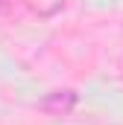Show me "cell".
Wrapping results in <instances>:
<instances>
[{"label":"cell","mask_w":123,"mask_h":125,"mask_svg":"<svg viewBox=\"0 0 123 125\" xmlns=\"http://www.w3.org/2000/svg\"><path fill=\"white\" fill-rule=\"evenodd\" d=\"M73 105H76V93L73 90H56V93L41 99V111H47L53 116H62V114L73 111Z\"/></svg>","instance_id":"cell-1"}]
</instances>
